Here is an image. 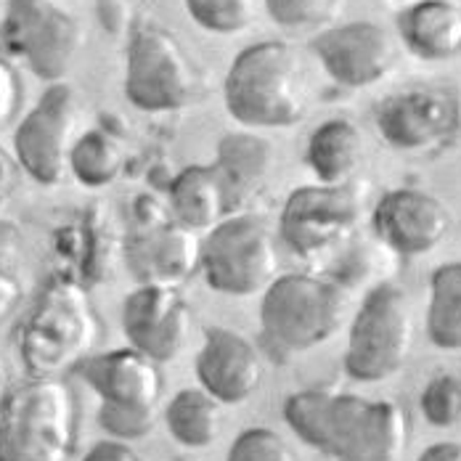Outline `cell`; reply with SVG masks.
<instances>
[{
    "label": "cell",
    "instance_id": "obj_16",
    "mask_svg": "<svg viewBox=\"0 0 461 461\" xmlns=\"http://www.w3.org/2000/svg\"><path fill=\"white\" fill-rule=\"evenodd\" d=\"M196 379L223 406L249 401L263 384V356L252 339L229 326H210L196 353Z\"/></svg>",
    "mask_w": 461,
    "mask_h": 461
},
{
    "label": "cell",
    "instance_id": "obj_11",
    "mask_svg": "<svg viewBox=\"0 0 461 461\" xmlns=\"http://www.w3.org/2000/svg\"><path fill=\"white\" fill-rule=\"evenodd\" d=\"M125 95L140 112H176L194 95V67L178 38L157 24H140L128 41Z\"/></svg>",
    "mask_w": 461,
    "mask_h": 461
},
{
    "label": "cell",
    "instance_id": "obj_17",
    "mask_svg": "<svg viewBox=\"0 0 461 461\" xmlns=\"http://www.w3.org/2000/svg\"><path fill=\"white\" fill-rule=\"evenodd\" d=\"M75 371L101 398V403L159 409L165 393L162 366L131 345L88 356Z\"/></svg>",
    "mask_w": 461,
    "mask_h": 461
},
{
    "label": "cell",
    "instance_id": "obj_28",
    "mask_svg": "<svg viewBox=\"0 0 461 461\" xmlns=\"http://www.w3.org/2000/svg\"><path fill=\"white\" fill-rule=\"evenodd\" d=\"M266 11L284 30H313L337 19L342 0H266Z\"/></svg>",
    "mask_w": 461,
    "mask_h": 461
},
{
    "label": "cell",
    "instance_id": "obj_29",
    "mask_svg": "<svg viewBox=\"0 0 461 461\" xmlns=\"http://www.w3.org/2000/svg\"><path fill=\"white\" fill-rule=\"evenodd\" d=\"M379 241V239H376ZM384 252H390L382 241L379 247H374L369 241L353 244L331 268V274L326 278H331L334 284H339L345 292L358 289L364 284H369L371 278L376 276L379 271H384Z\"/></svg>",
    "mask_w": 461,
    "mask_h": 461
},
{
    "label": "cell",
    "instance_id": "obj_5",
    "mask_svg": "<svg viewBox=\"0 0 461 461\" xmlns=\"http://www.w3.org/2000/svg\"><path fill=\"white\" fill-rule=\"evenodd\" d=\"M77 443V401L61 376H30L0 411V461H67Z\"/></svg>",
    "mask_w": 461,
    "mask_h": 461
},
{
    "label": "cell",
    "instance_id": "obj_22",
    "mask_svg": "<svg viewBox=\"0 0 461 461\" xmlns=\"http://www.w3.org/2000/svg\"><path fill=\"white\" fill-rule=\"evenodd\" d=\"M170 207L176 223L191 230L215 229L229 218L226 185L215 165H188L170 184Z\"/></svg>",
    "mask_w": 461,
    "mask_h": 461
},
{
    "label": "cell",
    "instance_id": "obj_26",
    "mask_svg": "<svg viewBox=\"0 0 461 461\" xmlns=\"http://www.w3.org/2000/svg\"><path fill=\"white\" fill-rule=\"evenodd\" d=\"M188 16L207 32L239 35L255 22V0H184Z\"/></svg>",
    "mask_w": 461,
    "mask_h": 461
},
{
    "label": "cell",
    "instance_id": "obj_15",
    "mask_svg": "<svg viewBox=\"0 0 461 461\" xmlns=\"http://www.w3.org/2000/svg\"><path fill=\"white\" fill-rule=\"evenodd\" d=\"M371 229L393 255L421 258L446 241L451 212L443 199L424 188H393L376 202Z\"/></svg>",
    "mask_w": 461,
    "mask_h": 461
},
{
    "label": "cell",
    "instance_id": "obj_27",
    "mask_svg": "<svg viewBox=\"0 0 461 461\" xmlns=\"http://www.w3.org/2000/svg\"><path fill=\"white\" fill-rule=\"evenodd\" d=\"M427 424L438 429H451L461 421V376L459 374H435L419 398Z\"/></svg>",
    "mask_w": 461,
    "mask_h": 461
},
{
    "label": "cell",
    "instance_id": "obj_21",
    "mask_svg": "<svg viewBox=\"0 0 461 461\" xmlns=\"http://www.w3.org/2000/svg\"><path fill=\"white\" fill-rule=\"evenodd\" d=\"M366 140L361 128L348 117H331L308 136L305 165L319 178V184H353L364 165Z\"/></svg>",
    "mask_w": 461,
    "mask_h": 461
},
{
    "label": "cell",
    "instance_id": "obj_32",
    "mask_svg": "<svg viewBox=\"0 0 461 461\" xmlns=\"http://www.w3.org/2000/svg\"><path fill=\"white\" fill-rule=\"evenodd\" d=\"M19 104H22L19 75H16V69L5 59H0V128L14 120Z\"/></svg>",
    "mask_w": 461,
    "mask_h": 461
},
{
    "label": "cell",
    "instance_id": "obj_33",
    "mask_svg": "<svg viewBox=\"0 0 461 461\" xmlns=\"http://www.w3.org/2000/svg\"><path fill=\"white\" fill-rule=\"evenodd\" d=\"M19 263H22V230L14 221L0 215V274L16 276Z\"/></svg>",
    "mask_w": 461,
    "mask_h": 461
},
{
    "label": "cell",
    "instance_id": "obj_23",
    "mask_svg": "<svg viewBox=\"0 0 461 461\" xmlns=\"http://www.w3.org/2000/svg\"><path fill=\"white\" fill-rule=\"evenodd\" d=\"M165 424L184 448H210L223 429V403L202 387H188L167 403Z\"/></svg>",
    "mask_w": 461,
    "mask_h": 461
},
{
    "label": "cell",
    "instance_id": "obj_19",
    "mask_svg": "<svg viewBox=\"0 0 461 461\" xmlns=\"http://www.w3.org/2000/svg\"><path fill=\"white\" fill-rule=\"evenodd\" d=\"M398 38L424 61L461 56V5L454 0H414L398 19Z\"/></svg>",
    "mask_w": 461,
    "mask_h": 461
},
{
    "label": "cell",
    "instance_id": "obj_7",
    "mask_svg": "<svg viewBox=\"0 0 461 461\" xmlns=\"http://www.w3.org/2000/svg\"><path fill=\"white\" fill-rule=\"evenodd\" d=\"M0 43L43 83H64L86 46V27L56 0H8Z\"/></svg>",
    "mask_w": 461,
    "mask_h": 461
},
{
    "label": "cell",
    "instance_id": "obj_37",
    "mask_svg": "<svg viewBox=\"0 0 461 461\" xmlns=\"http://www.w3.org/2000/svg\"><path fill=\"white\" fill-rule=\"evenodd\" d=\"M98 16L109 32H120L128 22V0H95Z\"/></svg>",
    "mask_w": 461,
    "mask_h": 461
},
{
    "label": "cell",
    "instance_id": "obj_8",
    "mask_svg": "<svg viewBox=\"0 0 461 461\" xmlns=\"http://www.w3.org/2000/svg\"><path fill=\"white\" fill-rule=\"evenodd\" d=\"M374 125L393 151L443 154L461 140V91L435 83L406 86L374 106Z\"/></svg>",
    "mask_w": 461,
    "mask_h": 461
},
{
    "label": "cell",
    "instance_id": "obj_18",
    "mask_svg": "<svg viewBox=\"0 0 461 461\" xmlns=\"http://www.w3.org/2000/svg\"><path fill=\"white\" fill-rule=\"evenodd\" d=\"M125 260L139 284L181 286L202 266V239L181 223L133 230L125 244Z\"/></svg>",
    "mask_w": 461,
    "mask_h": 461
},
{
    "label": "cell",
    "instance_id": "obj_34",
    "mask_svg": "<svg viewBox=\"0 0 461 461\" xmlns=\"http://www.w3.org/2000/svg\"><path fill=\"white\" fill-rule=\"evenodd\" d=\"M22 181V167L14 157V149H5L0 143V207L16 194Z\"/></svg>",
    "mask_w": 461,
    "mask_h": 461
},
{
    "label": "cell",
    "instance_id": "obj_10",
    "mask_svg": "<svg viewBox=\"0 0 461 461\" xmlns=\"http://www.w3.org/2000/svg\"><path fill=\"white\" fill-rule=\"evenodd\" d=\"M364 199L366 194L356 184L300 185L284 202L278 233L297 258H319L358 229Z\"/></svg>",
    "mask_w": 461,
    "mask_h": 461
},
{
    "label": "cell",
    "instance_id": "obj_20",
    "mask_svg": "<svg viewBox=\"0 0 461 461\" xmlns=\"http://www.w3.org/2000/svg\"><path fill=\"white\" fill-rule=\"evenodd\" d=\"M274 143L255 133H226L218 140V157H215V167L223 178L226 185V196H229V212L236 215L244 210V204H249L260 188L266 185L271 170H274Z\"/></svg>",
    "mask_w": 461,
    "mask_h": 461
},
{
    "label": "cell",
    "instance_id": "obj_40",
    "mask_svg": "<svg viewBox=\"0 0 461 461\" xmlns=\"http://www.w3.org/2000/svg\"><path fill=\"white\" fill-rule=\"evenodd\" d=\"M411 3H414V0H411Z\"/></svg>",
    "mask_w": 461,
    "mask_h": 461
},
{
    "label": "cell",
    "instance_id": "obj_25",
    "mask_svg": "<svg viewBox=\"0 0 461 461\" xmlns=\"http://www.w3.org/2000/svg\"><path fill=\"white\" fill-rule=\"evenodd\" d=\"M125 167V146L112 131L91 128L77 136L69 154V173L86 188L112 185Z\"/></svg>",
    "mask_w": 461,
    "mask_h": 461
},
{
    "label": "cell",
    "instance_id": "obj_4",
    "mask_svg": "<svg viewBox=\"0 0 461 461\" xmlns=\"http://www.w3.org/2000/svg\"><path fill=\"white\" fill-rule=\"evenodd\" d=\"M348 316V292L331 278L311 274L276 276L260 300L266 353L284 364L331 339Z\"/></svg>",
    "mask_w": 461,
    "mask_h": 461
},
{
    "label": "cell",
    "instance_id": "obj_3",
    "mask_svg": "<svg viewBox=\"0 0 461 461\" xmlns=\"http://www.w3.org/2000/svg\"><path fill=\"white\" fill-rule=\"evenodd\" d=\"M223 98L247 128H292L308 112V75L297 48L284 41L247 46L230 64Z\"/></svg>",
    "mask_w": 461,
    "mask_h": 461
},
{
    "label": "cell",
    "instance_id": "obj_35",
    "mask_svg": "<svg viewBox=\"0 0 461 461\" xmlns=\"http://www.w3.org/2000/svg\"><path fill=\"white\" fill-rule=\"evenodd\" d=\"M83 461H143L125 443V440H114V438H109V440H98L95 446H93L91 451L83 456Z\"/></svg>",
    "mask_w": 461,
    "mask_h": 461
},
{
    "label": "cell",
    "instance_id": "obj_2",
    "mask_svg": "<svg viewBox=\"0 0 461 461\" xmlns=\"http://www.w3.org/2000/svg\"><path fill=\"white\" fill-rule=\"evenodd\" d=\"M101 339V319L88 286L59 274L35 297L16 329V350L30 376H61L77 369Z\"/></svg>",
    "mask_w": 461,
    "mask_h": 461
},
{
    "label": "cell",
    "instance_id": "obj_1",
    "mask_svg": "<svg viewBox=\"0 0 461 461\" xmlns=\"http://www.w3.org/2000/svg\"><path fill=\"white\" fill-rule=\"evenodd\" d=\"M284 419L305 446L334 461H403L409 448V414L395 401L300 390L284 401Z\"/></svg>",
    "mask_w": 461,
    "mask_h": 461
},
{
    "label": "cell",
    "instance_id": "obj_31",
    "mask_svg": "<svg viewBox=\"0 0 461 461\" xmlns=\"http://www.w3.org/2000/svg\"><path fill=\"white\" fill-rule=\"evenodd\" d=\"M98 424L104 432H109L114 440H140L154 432L159 424V409H133V406H98Z\"/></svg>",
    "mask_w": 461,
    "mask_h": 461
},
{
    "label": "cell",
    "instance_id": "obj_6",
    "mask_svg": "<svg viewBox=\"0 0 461 461\" xmlns=\"http://www.w3.org/2000/svg\"><path fill=\"white\" fill-rule=\"evenodd\" d=\"M416 323L406 289L393 281L371 286L350 323L345 371L356 382H384L411 358Z\"/></svg>",
    "mask_w": 461,
    "mask_h": 461
},
{
    "label": "cell",
    "instance_id": "obj_30",
    "mask_svg": "<svg viewBox=\"0 0 461 461\" xmlns=\"http://www.w3.org/2000/svg\"><path fill=\"white\" fill-rule=\"evenodd\" d=\"M226 461H300V456L276 429L249 427L230 443Z\"/></svg>",
    "mask_w": 461,
    "mask_h": 461
},
{
    "label": "cell",
    "instance_id": "obj_14",
    "mask_svg": "<svg viewBox=\"0 0 461 461\" xmlns=\"http://www.w3.org/2000/svg\"><path fill=\"white\" fill-rule=\"evenodd\" d=\"M311 50L323 72L342 88H369L384 80L398 61L393 35L376 22H348L319 32Z\"/></svg>",
    "mask_w": 461,
    "mask_h": 461
},
{
    "label": "cell",
    "instance_id": "obj_38",
    "mask_svg": "<svg viewBox=\"0 0 461 461\" xmlns=\"http://www.w3.org/2000/svg\"><path fill=\"white\" fill-rule=\"evenodd\" d=\"M416 461H461V443H435L427 451H421V456Z\"/></svg>",
    "mask_w": 461,
    "mask_h": 461
},
{
    "label": "cell",
    "instance_id": "obj_12",
    "mask_svg": "<svg viewBox=\"0 0 461 461\" xmlns=\"http://www.w3.org/2000/svg\"><path fill=\"white\" fill-rule=\"evenodd\" d=\"M77 95L67 83L48 86L41 101L14 131V157L35 184L59 185L69 176L77 140Z\"/></svg>",
    "mask_w": 461,
    "mask_h": 461
},
{
    "label": "cell",
    "instance_id": "obj_9",
    "mask_svg": "<svg viewBox=\"0 0 461 461\" xmlns=\"http://www.w3.org/2000/svg\"><path fill=\"white\" fill-rule=\"evenodd\" d=\"M204 281L229 297H249L268 289L278 276L276 241L271 229L247 212L223 218L202 239Z\"/></svg>",
    "mask_w": 461,
    "mask_h": 461
},
{
    "label": "cell",
    "instance_id": "obj_39",
    "mask_svg": "<svg viewBox=\"0 0 461 461\" xmlns=\"http://www.w3.org/2000/svg\"><path fill=\"white\" fill-rule=\"evenodd\" d=\"M11 390H14V384H11V369H8L5 356L0 353V411H3V406H5V401H8V395H11Z\"/></svg>",
    "mask_w": 461,
    "mask_h": 461
},
{
    "label": "cell",
    "instance_id": "obj_13",
    "mask_svg": "<svg viewBox=\"0 0 461 461\" xmlns=\"http://www.w3.org/2000/svg\"><path fill=\"white\" fill-rule=\"evenodd\" d=\"M191 329L194 313L178 286L139 284L122 303V331L131 348L159 366L184 353Z\"/></svg>",
    "mask_w": 461,
    "mask_h": 461
},
{
    "label": "cell",
    "instance_id": "obj_36",
    "mask_svg": "<svg viewBox=\"0 0 461 461\" xmlns=\"http://www.w3.org/2000/svg\"><path fill=\"white\" fill-rule=\"evenodd\" d=\"M22 281L14 274H0V321H5L22 303Z\"/></svg>",
    "mask_w": 461,
    "mask_h": 461
},
{
    "label": "cell",
    "instance_id": "obj_24",
    "mask_svg": "<svg viewBox=\"0 0 461 461\" xmlns=\"http://www.w3.org/2000/svg\"><path fill=\"white\" fill-rule=\"evenodd\" d=\"M427 337L440 350H461V260L435 268L429 276Z\"/></svg>",
    "mask_w": 461,
    "mask_h": 461
}]
</instances>
